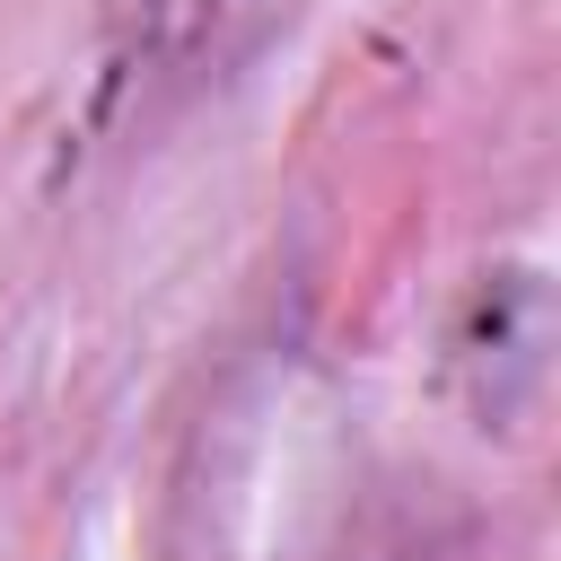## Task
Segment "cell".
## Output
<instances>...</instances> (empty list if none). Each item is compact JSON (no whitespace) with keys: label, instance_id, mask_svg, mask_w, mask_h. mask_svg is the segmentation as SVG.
Instances as JSON below:
<instances>
[{"label":"cell","instance_id":"2","mask_svg":"<svg viewBox=\"0 0 561 561\" xmlns=\"http://www.w3.org/2000/svg\"><path fill=\"white\" fill-rule=\"evenodd\" d=\"M447 368L456 394L473 412V430H526L543 412L552 386V289L535 263H491L447 333Z\"/></svg>","mask_w":561,"mask_h":561},{"label":"cell","instance_id":"1","mask_svg":"<svg viewBox=\"0 0 561 561\" xmlns=\"http://www.w3.org/2000/svg\"><path fill=\"white\" fill-rule=\"evenodd\" d=\"M359 517V412L324 351L254 342L193 412L167 561H342Z\"/></svg>","mask_w":561,"mask_h":561}]
</instances>
